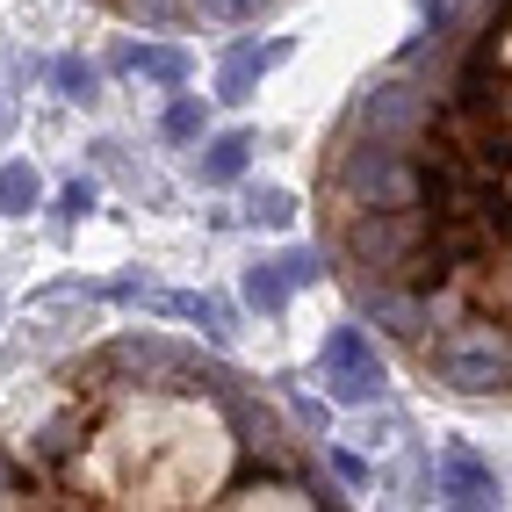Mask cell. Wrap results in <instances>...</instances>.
I'll list each match as a JSON object with an SVG mask.
<instances>
[{
	"label": "cell",
	"mask_w": 512,
	"mask_h": 512,
	"mask_svg": "<svg viewBox=\"0 0 512 512\" xmlns=\"http://www.w3.org/2000/svg\"><path fill=\"white\" fill-rule=\"evenodd\" d=\"M318 375H325V390L339 404H368L375 390H383V361H375V339L361 325H339L325 339V354H318Z\"/></svg>",
	"instance_id": "4"
},
{
	"label": "cell",
	"mask_w": 512,
	"mask_h": 512,
	"mask_svg": "<svg viewBox=\"0 0 512 512\" xmlns=\"http://www.w3.org/2000/svg\"><path fill=\"white\" fill-rule=\"evenodd\" d=\"M289 217H296V202H289L282 188H260V195H253V224H267V231H282Z\"/></svg>",
	"instance_id": "11"
},
{
	"label": "cell",
	"mask_w": 512,
	"mask_h": 512,
	"mask_svg": "<svg viewBox=\"0 0 512 512\" xmlns=\"http://www.w3.org/2000/svg\"><path fill=\"white\" fill-rule=\"evenodd\" d=\"M275 58H282V44H267V51H260V44H238V51L224 58V80H217V94H224V101H246V94H253V80H260Z\"/></svg>",
	"instance_id": "6"
},
{
	"label": "cell",
	"mask_w": 512,
	"mask_h": 512,
	"mask_svg": "<svg viewBox=\"0 0 512 512\" xmlns=\"http://www.w3.org/2000/svg\"><path fill=\"white\" fill-rule=\"evenodd\" d=\"M426 8H440V0H426Z\"/></svg>",
	"instance_id": "14"
},
{
	"label": "cell",
	"mask_w": 512,
	"mask_h": 512,
	"mask_svg": "<svg viewBox=\"0 0 512 512\" xmlns=\"http://www.w3.org/2000/svg\"><path fill=\"white\" fill-rule=\"evenodd\" d=\"M0 505L138 512V505H347L311 433L224 361L181 339L123 332L65 361L0 426Z\"/></svg>",
	"instance_id": "2"
},
{
	"label": "cell",
	"mask_w": 512,
	"mask_h": 512,
	"mask_svg": "<svg viewBox=\"0 0 512 512\" xmlns=\"http://www.w3.org/2000/svg\"><path fill=\"white\" fill-rule=\"evenodd\" d=\"M37 195H44V181H37V166H8V174H0V210H8V217H29V210H37Z\"/></svg>",
	"instance_id": "8"
},
{
	"label": "cell",
	"mask_w": 512,
	"mask_h": 512,
	"mask_svg": "<svg viewBox=\"0 0 512 512\" xmlns=\"http://www.w3.org/2000/svg\"><path fill=\"white\" fill-rule=\"evenodd\" d=\"M58 80H65V87H73V94H94V73H87V65H80V58H65V65H58Z\"/></svg>",
	"instance_id": "13"
},
{
	"label": "cell",
	"mask_w": 512,
	"mask_h": 512,
	"mask_svg": "<svg viewBox=\"0 0 512 512\" xmlns=\"http://www.w3.org/2000/svg\"><path fill=\"white\" fill-rule=\"evenodd\" d=\"M246 296L260 303V311H282V296H289V267H282V260H275V267H253Z\"/></svg>",
	"instance_id": "10"
},
{
	"label": "cell",
	"mask_w": 512,
	"mask_h": 512,
	"mask_svg": "<svg viewBox=\"0 0 512 512\" xmlns=\"http://www.w3.org/2000/svg\"><path fill=\"white\" fill-rule=\"evenodd\" d=\"M202 130V101H174V109H166V138H195Z\"/></svg>",
	"instance_id": "12"
},
{
	"label": "cell",
	"mask_w": 512,
	"mask_h": 512,
	"mask_svg": "<svg viewBox=\"0 0 512 512\" xmlns=\"http://www.w3.org/2000/svg\"><path fill=\"white\" fill-rule=\"evenodd\" d=\"M246 152H253V138H238V130H231V138H217L210 159H202V181H210V188L238 181V174H246Z\"/></svg>",
	"instance_id": "7"
},
{
	"label": "cell",
	"mask_w": 512,
	"mask_h": 512,
	"mask_svg": "<svg viewBox=\"0 0 512 512\" xmlns=\"http://www.w3.org/2000/svg\"><path fill=\"white\" fill-rule=\"evenodd\" d=\"M130 65H138L145 80H166V87H181V80H188V58H181L174 44H159V51H130Z\"/></svg>",
	"instance_id": "9"
},
{
	"label": "cell",
	"mask_w": 512,
	"mask_h": 512,
	"mask_svg": "<svg viewBox=\"0 0 512 512\" xmlns=\"http://www.w3.org/2000/svg\"><path fill=\"white\" fill-rule=\"evenodd\" d=\"M116 22H145V29H238L289 8V0H94Z\"/></svg>",
	"instance_id": "3"
},
{
	"label": "cell",
	"mask_w": 512,
	"mask_h": 512,
	"mask_svg": "<svg viewBox=\"0 0 512 512\" xmlns=\"http://www.w3.org/2000/svg\"><path fill=\"white\" fill-rule=\"evenodd\" d=\"M433 484H440V498L448 505H491L498 498V476H491V462H476L469 448H448L433 462Z\"/></svg>",
	"instance_id": "5"
},
{
	"label": "cell",
	"mask_w": 512,
	"mask_h": 512,
	"mask_svg": "<svg viewBox=\"0 0 512 512\" xmlns=\"http://www.w3.org/2000/svg\"><path fill=\"white\" fill-rule=\"evenodd\" d=\"M318 260L426 383L512 404V0H440L318 145Z\"/></svg>",
	"instance_id": "1"
}]
</instances>
